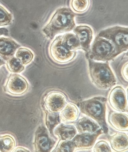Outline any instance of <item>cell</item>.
I'll list each match as a JSON object with an SVG mask.
<instances>
[{
    "mask_svg": "<svg viewBox=\"0 0 128 152\" xmlns=\"http://www.w3.org/2000/svg\"><path fill=\"white\" fill-rule=\"evenodd\" d=\"M90 5V0H71V7L74 12L81 13L86 12Z\"/></svg>",
    "mask_w": 128,
    "mask_h": 152,
    "instance_id": "cell-19",
    "label": "cell"
},
{
    "mask_svg": "<svg viewBox=\"0 0 128 152\" xmlns=\"http://www.w3.org/2000/svg\"><path fill=\"white\" fill-rule=\"evenodd\" d=\"M78 127L80 132L85 133H94L97 129L95 123L85 118L80 121Z\"/></svg>",
    "mask_w": 128,
    "mask_h": 152,
    "instance_id": "cell-21",
    "label": "cell"
},
{
    "mask_svg": "<svg viewBox=\"0 0 128 152\" xmlns=\"http://www.w3.org/2000/svg\"><path fill=\"white\" fill-rule=\"evenodd\" d=\"M111 142L113 148L118 151L124 150L128 147L127 137L122 134L114 136L111 139Z\"/></svg>",
    "mask_w": 128,
    "mask_h": 152,
    "instance_id": "cell-16",
    "label": "cell"
},
{
    "mask_svg": "<svg viewBox=\"0 0 128 152\" xmlns=\"http://www.w3.org/2000/svg\"><path fill=\"white\" fill-rule=\"evenodd\" d=\"M78 111L75 105L69 104L62 109L60 113V118L63 123H69L77 120Z\"/></svg>",
    "mask_w": 128,
    "mask_h": 152,
    "instance_id": "cell-12",
    "label": "cell"
},
{
    "mask_svg": "<svg viewBox=\"0 0 128 152\" xmlns=\"http://www.w3.org/2000/svg\"><path fill=\"white\" fill-rule=\"evenodd\" d=\"M95 151L97 152H109L110 151L108 144L105 142L98 143L95 146Z\"/></svg>",
    "mask_w": 128,
    "mask_h": 152,
    "instance_id": "cell-24",
    "label": "cell"
},
{
    "mask_svg": "<svg viewBox=\"0 0 128 152\" xmlns=\"http://www.w3.org/2000/svg\"><path fill=\"white\" fill-rule=\"evenodd\" d=\"M55 133L62 140H68L74 137L76 130L73 127L71 126H60L56 129Z\"/></svg>",
    "mask_w": 128,
    "mask_h": 152,
    "instance_id": "cell-17",
    "label": "cell"
},
{
    "mask_svg": "<svg viewBox=\"0 0 128 152\" xmlns=\"http://www.w3.org/2000/svg\"><path fill=\"white\" fill-rule=\"evenodd\" d=\"M75 16L69 8H58L42 29V32L48 39L52 40L57 35L71 31L76 27Z\"/></svg>",
    "mask_w": 128,
    "mask_h": 152,
    "instance_id": "cell-1",
    "label": "cell"
},
{
    "mask_svg": "<svg viewBox=\"0 0 128 152\" xmlns=\"http://www.w3.org/2000/svg\"><path fill=\"white\" fill-rule=\"evenodd\" d=\"M84 110L87 115L95 119L99 120L103 115V107L102 104L97 101L87 102L84 105Z\"/></svg>",
    "mask_w": 128,
    "mask_h": 152,
    "instance_id": "cell-11",
    "label": "cell"
},
{
    "mask_svg": "<svg viewBox=\"0 0 128 152\" xmlns=\"http://www.w3.org/2000/svg\"><path fill=\"white\" fill-rule=\"evenodd\" d=\"M110 122L115 129L120 130H127V116L123 114L113 113L109 118Z\"/></svg>",
    "mask_w": 128,
    "mask_h": 152,
    "instance_id": "cell-13",
    "label": "cell"
},
{
    "mask_svg": "<svg viewBox=\"0 0 128 152\" xmlns=\"http://www.w3.org/2000/svg\"><path fill=\"white\" fill-rule=\"evenodd\" d=\"M109 101L111 105L117 110L121 112L126 110V95L122 88H116L112 91L110 95Z\"/></svg>",
    "mask_w": 128,
    "mask_h": 152,
    "instance_id": "cell-10",
    "label": "cell"
},
{
    "mask_svg": "<svg viewBox=\"0 0 128 152\" xmlns=\"http://www.w3.org/2000/svg\"><path fill=\"white\" fill-rule=\"evenodd\" d=\"M21 45L11 38L0 37V57L7 61L13 57Z\"/></svg>",
    "mask_w": 128,
    "mask_h": 152,
    "instance_id": "cell-8",
    "label": "cell"
},
{
    "mask_svg": "<svg viewBox=\"0 0 128 152\" xmlns=\"http://www.w3.org/2000/svg\"><path fill=\"white\" fill-rule=\"evenodd\" d=\"M94 139L93 136L85 134L77 137L74 142L76 145L78 147L85 148L89 147L92 145Z\"/></svg>",
    "mask_w": 128,
    "mask_h": 152,
    "instance_id": "cell-22",
    "label": "cell"
},
{
    "mask_svg": "<svg viewBox=\"0 0 128 152\" xmlns=\"http://www.w3.org/2000/svg\"><path fill=\"white\" fill-rule=\"evenodd\" d=\"M28 84L26 80L22 76L12 74L10 76L7 83V91L13 95H21L27 90Z\"/></svg>",
    "mask_w": 128,
    "mask_h": 152,
    "instance_id": "cell-7",
    "label": "cell"
},
{
    "mask_svg": "<svg viewBox=\"0 0 128 152\" xmlns=\"http://www.w3.org/2000/svg\"><path fill=\"white\" fill-rule=\"evenodd\" d=\"M88 59L89 72L92 81L102 88H108L115 81L114 75L108 62H98Z\"/></svg>",
    "mask_w": 128,
    "mask_h": 152,
    "instance_id": "cell-3",
    "label": "cell"
},
{
    "mask_svg": "<svg viewBox=\"0 0 128 152\" xmlns=\"http://www.w3.org/2000/svg\"><path fill=\"white\" fill-rule=\"evenodd\" d=\"M66 99L63 94L59 92L51 93L47 95L45 100V104L48 109L50 112H59L64 108Z\"/></svg>",
    "mask_w": 128,
    "mask_h": 152,
    "instance_id": "cell-9",
    "label": "cell"
},
{
    "mask_svg": "<svg viewBox=\"0 0 128 152\" xmlns=\"http://www.w3.org/2000/svg\"><path fill=\"white\" fill-rule=\"evenodd\" d=\"M98 36L107 39L112 43L117 56L127 51L128 28L118 26L111 27L101 31Z\"/></svg>",
    "mask_w": 128,
    "mask_h": 152,
    "instance_id": "cell-4",
    "label": "cell"
},
{
    "mask_svg": "<svg viewBox=\"0 0 128 152\" xmlns=\"http://www.w3.org/2000/svg\"><path fill=\"white\" fill-rule=\"evenodd\" d=\"M63 43L70 50L76 51L81 49L79 40L75 34L66 33L61 35Z\"/></svg>",
    "mask_w": 128,
    "mask_h": 152,
    "instance_id": "cell-14",
    "label": "cell"
},
{
    "mask_svg": "<svg viewBox=\"0 0 128 152\" xmlns=\"http://www.w3.org/2000/svg\"><path fill=\"white\" fill-rule=\"evenodd\" d=\"M6 64L8 70L12 73H20L25 69V66L14 56L7 60Z\"/></svg>",
    "mask_w": 128,
    "mask_h": 152,
    "instance_id": "cell-18",
    "label": "cell"
},
{
    "mask_svg": "<svg viewBox=\"0 0 128 152\" xmlns=\"http://www.w3.org/2000/svg\"><path fill=\"white\" fill-rule=\"evenodd\" d=\"M86 54L87 59L102 62L110 61L117 57L112 43L107 39L98 35Z\"/></svg>",
    "mask_w": 128,
    "mask_h": 152,
    "instance_id": "cell-2",
    "label": "cell"
},
{
    "mask_svg": "<svg viewBox=\"0 0 128 152\" xmlns=\"http://www.w3.org/2000/svg\"><path fill=\"white\" fill-rule=\"evenodd\" d=\"M50 57L54 61L60 63L71 61L76 55V52L69 50L63 43L61 36L56 37L49 48Z\"/></svg>",
    "mask_w": 128,
    "mask_h": 152,
    "instance_id": "cell-5",
    "label": "cell"
},
{
    "mask_svg": "<svg viewBox=\"0 0 128 152\" xmlns=\"http://www.w3.org/2000/svg\"><path fill=\"white\" fill-rule=\"evenodd\" d=\"M127 74V63L126 65H125L123 69V71H122V74L124 76L125 78L127 80V75L126 74Z\"/></svg>",
    "mask_w": 128,
    "mask_h": 152,
    "instance_id": "cell-27",
    "label": "cell"
},
{
    "mask_svg": "<svg viewBox=\"0 0 128 152\" xmlns=\"http://www.w3.org/2000/svg\"><path fill=\"white\" fill-rule=\"evenodd\" d=\"M13 15L0 2V26L11 25L13 21Z\"/></svg>",
    "mask_w": 128,
    "mask_h": 152,
    "instance_id": "cell-20",
    "label": "cell"
},
{
    "mask_svg": "<svg viewBox=\"0 0 128 152\" xmlns=\"http://www.w3.org/2000/svg\"><path fill=\"white\" fill-rule=\"evenodd\" d=\"M9 36V32L6 28H0V36Z\"/></svg>",
    "mask_w": 128,
    "mask_h": 152,
    "instance_id": "cell-26",
    "label": "cell"
},
{
    "mask_svg": "<svg viewBox=\"0 0 128 152\" xmlns=\"http://www.w3.org/2000/svg\"><path fill=\"white\" fill-rule=\"evenodd\" d=\"M5 63H6V62L4 61V60L0 57V67L3 65L5 64Z\"/></svg>",
    "mask_w": 128,
    "mask_h": 152,
    "instance_id": "cell-28",
    "label": "cell"
},
{
    "mask_svg": "<svg viewBox=\"0 0 128 152\" xmlns=\"http://www.w3.org/2000/svg\"><path fill=\"white\" fill-rule=\"evenodd\" d=\"M15 55V57L24 66L30 63L34 57V55L31 50L27 48L21 47L17 49Z\"/></svg>",
    "mask_w": 128,
    "mask_h": 152,
    "instance_id": "cell-15",
    "label": "cell"
},
{
    "mask_svg": "<svg viewBox=\"0 0 128 152\" xmlns=\"http://www.w3.org/2000/svg\"><path fill=\"white\" fill-rule=\"evenodd\" d=\"M15 141L9 136L0 137V152L11 151L15 146Z\"/></svg>",
    "mask_w": 128,
    "mask_h": 152,
    "instance_id": "cell-23",
    "label": "cell"
},
{
    "mask_svg": "<svg viewBox=\"0 0 128 152\" xmlns=\"http://www.w3.org/2000/svg\"><path fill=\"white\" fill-rule=\"evenodd\" d=\"M72 145L70 142H63L60 143L59 145V151H70L72 148Z\"/></svg>",
    "mask_w": 128,
    "mask_h": 152,
    "instance_id": "cell-25",
    "label": "cell"
},
{
    "mask_svg": "<svg viewBox=\"0 0 128 152\" xmlns=\"http://www.w3.org/2000/svg\"><path fill=\"white\" fill-rule=\"evenodd\" d=\"M73 32L79 40L81 49L86 53L88 52L93 38L92 28L86 25H80L75 27Z\"/></svg>",
    "mask_w": 128,
    "mask_h": 152,
    "instance_id": "cell-6",
    "label": "cell"
}]
</instances>
